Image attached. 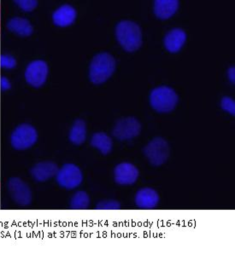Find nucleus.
I'll list each match as a JSON object with an SVG mask.
<instances>
[{
    "instance_id": "obj_1",
    "label": "nucleus",
    "mask_w": 235,
    "mask_h": 260,
    "mask_svg": "<svg viewBox=\"0 0 235 260\" xmlns=\"http://www.w3.org/2000/svg\"><path fill=\"white\" fill-rule=\"evenodd\" d=\"M116 40L126 51L134 52L140 48L143 42L141 28L132 21H122L115 27Z\"/></svg>"
},
{
    "instance_id": "obj_2",
    "label": "nucleus",
    "mask_w": 235,
    "mask_h": 260,
    "mask_svg": "<svg viewBox=\"0 0 235 260\" xmlns=\"http://www.w3.org/2000/svg\"><path fill=\"white\" fill-rule=\"evenodd\" d=\"M116 69L112 55L101 52L94 56L89 68V78L94 85H102L109 80Z\"/></svg>"
},
{
    "instance_id": "obj_3",
    "label": "nucleus",
    "mask_w": 235,
    "mask_h": 260,
    "mask_svg": "<svg viewBox=\"0 0 235 260\" xmlns=\"http://www.w3.org/2000/svg\"><path fill=\"white\" fill-rule=\"evenodd\" d=\"M179 103V96L173 88L158 86L150 94V104L155 111L167 114L174 111Z\"/></svg>"
},
{
    "instance_id": "obj_4",
    "label": "nucleus",
    "mask_w": 235,
    "mask_h": 260,
    "mask_svg": "<svg viewBox=\"0 0 235 260\" xmlns=\"http://www.w3.org/2000/svg\"><path fill=\"white\" fill-rule=\"evenodd\" d=\"M143 153L150 164L153 167H161L169 158L170 146L164 138L156 137L144 147Z\"/></svg>"
},
{
    "instance_id": "obj_5",
    "label": "nucleus",
    "mask_w": 235,
    "mask_h": 260,
    "mask_svg": "<svg viewBox=\"0 0 235 260\" xmlns=\"http://www.w3.org/2000/svg\"><path fill=\"white\" fill-rule=\"evenodd\" d=\"M38 140V133L33 125L21 124L11 136V146L16 150H25L34 146Z\"/></svg>"
},
{
    "instance_id": "obj_6",
    "label": "nucleus",
    "mask_w": 235,
    "mask_h": 260,
    "mask_svg": "<svg viewBox=\"0 0 235 260\" xmlns=\"http://www.w3.org/2000/svg\"><path fill=\"white\" fill-rule=\"evenodd\" d=\"M141 130V123L135 117H124L115 122L112 135L119 141L132 140L140 134Z\"/></svg>"
},
{
    "instance_id": "obj_7",
    "label": "nucleus",
    "mask_w": 235,
    "mask_h": 260,
    "mask_svg": "<svg viewBox=\"0 0 235 260\" xmlns=\"http://www.w3.org/2000/svg\"><path fill=\"white\" fill-rule=\"evenodd\" d=\"M56 180L62 188L74 189L82 183L83 173L76 165L65 164L57 171Z\"/></svg>"
},
{
    "instance_id": "obj_8",
    "label": "nucleus",
    "mask_w": 235,
    "mask_h": 260,
    "mask_svg": "<svg viewBox=\"0 0 235 260\" xmlns=\"http://www.w3.org/2000/svg\"><path fill=\"white\" fill-rule=\"evenodd\" d=\"M49 75V67L46 61L36 60L28 64L25 71V79L33 87L40 88L46 83Z\"/></svg>"
},
{
    "instance_id": "obj_9",
    "label": "nucleus",
    "mask_w": 235,
    "mask_h": 260,
    "mask_svg": "<svg viewBox=\"0 0 235 260\" xmlns=\"http://www.w3.org/2000/svg\"><path fill=\"white\" fill-rule=\"evenodd\" d=\"M8 189L14 202L20 206H28L32 202V191L30 186L18 178H11L8 182Z\"/></svg>"
},
{
    "instance_id": "obj_10",
    "label": "nucleus",
    "mask_w": 235,
    "mask_h": 260,
    "mask_svg": "<svg viewBox=\"0 0 235 260\" xmlns=\"http://www.w3.org/2000/svg\"><path fill=\"white\" fill-rule=\"evenodd\" d=\"M139 169L132 163L123 162L118 164L114 170L115 183L120 185H132L139 178Z\"/></svg>"
},
{
    "instance_id": "obj_11",
    "label": "nucleus",
    "mask_w": 235,
    "mask_h": 260,
    "mask_svg": "<svg viewBox=\"0 0 235 260\" xmlns=\"http://www.w3.org/2000/svg\"><path fill=\"white\" fill-rule=\"evenodd\" d=\"M58 168L52 161H42L35 165L30 171L33 178L37 182H46L56 175Z\"/></svg>"
},
{
    "instance_id": "obj_12",
    "label": "nucleus",
    "mask_w": 235,
    "mask_h": 260,
    "mask_svg": "<svg viewBox=\"0 0 235 260\" xmlns=\"http://www.w3.org/2000/svg\"><path fill=\"white\" fill-rule=\"evenodd\" d=\"M187 40V34L181 28H174L170 30L165 35L163 44L166 50L171 53H177L182 50Z\"/></svg>"
},
{
    "instance_id": "obj_13",
    "label": "nucleus",
    "mask_w": 235,
    "mask_h": 260,
    "mask_svg": "<svg viewBox=\"0 0 235 260\" xmlns=\"http://www.w3.org/2000/svg\"><path fill=\"white\" fill-rule=\"evenodd\" d=\"M77 16V12L75 9L70 5H64L59 7L53 15L52 21L54 24L57 27H69L74 23Z\"/></svg>"
},
{
    "instance_id": "obj_14",
    "label": "nucleus",
    "mask_w": 235,
    "mask_h": 260,
    "mask_svg": "<svg viewBox=\"0 0 235 260\" xmlns=\"http://www.w3.org/2000/svg\"><path fill=\"white\" fill-rule=\"evenodd\" d=\"M159 194L152 188H140L135 196V203L141 209H153L159 202Z\"/></svg>"
},
{
    "instance_id": "obj_15",
    "label": "nucleus",
    "mask_w": 235,
    "mask_h": 260,
    "mask_svg": "<svg viewBox=\"0 0 235 260\" xmlns=\"http://www.w3.org/2000/svg\"><path fill=\"white\" fill-rule=\"evenodd\" d=\"M179 0H154V14L161 20H167L179 9Z\"/></svg>"
},
{
    "instance_id": "obj_16",
    "label": "nucleus",
    "mask_w": 235,
    "mask_h": 260,
    "mask_svg": "<svg viewBox=\"0 0 235 260\" xmlns=\"http://www.w3.org/2000/svg\"><path fill=\"white\" fill-rule=\"evenodd\" d=\"M92 147L98 149L102 154H109L113 149V141L105 133H94L90 141Z\"/></svg>"
},
{
    "instance_id": "obj_17",
    "label": "nucleus",
    "mask_w": 235,
    "mask_h": 260,
    "mask_svg": "<svg viewBox=\"0 0 235 260\" xmlns=\"http://www.w3.org/2000/svg\"><path fill=\"white\" fill-rule=\"evenodd\" d=\"M87 136L86 123L81 119L75 120L69 134V139L75 145H81L85 143Z\"/></svg>"
},
{
    "instance_id": "obj_18",
    "label": "nucleus",
    "mask_w": 235,
    "mask_h": 260,
    "mask_svg": "<svg viewBox=\"0 0 235 260\" xmlns=\"http://www.w3.org/2000/svg\"><path fill=\"white\" fill-rule=\"evenodd\" d=\"M9 30L15 32L19 36H30L34 32L32 25L30 21L21 17H14L9 21L7 25Z\"/></svg>"
},
{
    "instance_id": "obj_19",
    "label": "nucleus",
    "mask_w": 235,
    "mask_h": 260,
    "mask_svg": "<svg viewBox=\"0 0 235 260\" xmlns=\"http://www.w3.org/2000/svg\"><path fill=\"white\" fill-rule=\"evenodd\" d=\"M91 200L89 194L85 191H78L73 194L70 199V207L75 210H83L89 208Z\"/></svg>"
},
{
    "instance_id": "obj_20",
    "label": "nucleus",
    "mask_w": 235,
    "mask_h": 260,
    "mask_svg": "<svg viewBox=\"0 0 235 260\" xmlns=\"http://www.w3.org/2000/svg\"><path fill=\"white\" fill-rule=\"evenodd\" d=\"M221 108L232 116L235 115V101L229 96H224L221 100Z\"/></svg>"
},
{
    "instance_id": "obj_21",
    "label": "nucleus",
    "mask_w": 235,
    "mask_h": 260,
    "mask_svg": "<svg viewBox=\"0 0 235 260\" xmlns=\"http://www.w3.org/2000/svg\"><path fill=\"white\" fill-rule=\"evenodd\" d=\"M14 2L18 6L22 11H32L35 10L38 6V0H13Z\"/></svg>"
},
{
    "instance_id": "obj_22",
    "label": "nucleus",
    "mask_w": 235,
    "mask_h": 260,
    "mask_svg": "<svg viewBox=\"0 0 235 260\" xmlns=\"http://www.w3.org/2000/svg\"><path fill=\"white\" fill-rule=\"evenodd\" d=\"M97 210H119L121 209L120 202L115 200H108L99 202L95 207Z\"/></svg>"
},
{
    "instance_id": "obj_23",
    "label": "nucleus",
    "mask_w": 235,
    "mask_h": 260,
    "mask_svg": "<svg viewBox=\"0 0 235 260\" xmlns=\"http://www.w3.org/2000/svg\"><path fill=\"white\" fill-rule=\"evenodd\" d=\"M16 60L12 56H8V55H3L1 56V66L5 69H13L16 67Z\"/></svg>"
},
{
    "instance_id": "obj_24",
    "label": "nucleus",
    "mask_w": 235,
    "mask_h": 260,
    "mask_svg": "<svg viewBox=\"0 0 235 260\" xmlns=\"http://www.w3.org/2000/svg\"><path fill=\"white\" fill-rule=\"evenodd\" d=\"M227 77L229 79L230 82L234 84L235 82V69L234 67H231L227 70Z\"/></svg>"
},
{
    "instance_id": "obj_25",
    "label": "nucleus",
    "mask_w": 235,
    "mask_h": 260,
    "mask_svg": "<svg viewBox=\"0 0 235 260\" xmlns=\"http://www.w3.org/2000/svg\"><path fill=\"white\" fill-rule=\"evenodd\" d=\"M1 87L3 90H7L11 88V83L9 81L8 79L3 77L1 79Z\"/></svg>"
}]
</instances>
